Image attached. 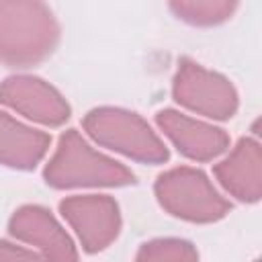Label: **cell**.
<instances>
[{"mask_svg": "<svg viewBox=\"0 0 262 262\" xmlns=\"http://www.w3.org/2000/svg\"><path fill=\"white\" fill-rule=\"evenodd\" d=\"M59 43L53 10L35 0H0V63L33 68L45 61Z\"/></svg>", "mask_w": 262, "mask_h": 262, "instance_id": "6da1fadb", "label": "cell"}, {"mask_svg": "<svg viewBox=\"0 0 262 262\" xmlns=\"http://www.w3.org/2000/svg\"><path fill=\"white\" fill-rule=\"evenodd\" d=\"M43 178L51 188H96L127 186L135 182V174L111 156L94 149L76 129L61 133L57 147L45 164Z\"/></svg>", "mask_w": 262, "mask_h": 262, "instance_id": "7a4b0ae2", "label": "cell"}, {"mask_svg": "<svg viewBox=\"0 0 262 262\" xmlns=\"http://www.w3.org/2000/svg\"><path fill=\"white\" fill-rule=\"evenodd\" d=\"M84 131L98 145L141 164H164L170 158L166 143L143 117L119 106H98L86 113Z\"/></svg>", "mask_w": 262, "mask_h": 262, "instance_id": "3957f363", "label": "cell"}, {"mask_svg": "<svg viewBox=\"0 0 262 262\" xmlns=\"http://www.w3.org/2000/svg\"><path fill=\"white\" fill-rule=\"evenodd\" d=\"M154 192L164 211L190 223H215L231 211V203L213 186L209 176L190 166L160 174Z\"/></svg>", "mask_w": 262, "mask_h": 262, "instance_id": "277c9868", "label": "cell"}, {"mask_svg": "<svg viewBox=\"0 0 262 262\" xmlns=\"http://www.w3.org/2000/svg\"><path fill=\"white\" fill-rule=\"evenodd\" d=\"M172 96L180 106L213 121L231 119L239 106L237 90L223 74L207 70L186 57L178 61Z\"/></svg>", "mask_w": 262, "mask_h": 262, "instance_id": "5b68a950", "label": "cell"}, {"mask_svg": "<svg viewBox=\"0 0 262 262\" xmlns=\"http://www.w3.org/2000/svg\"><path fill=\"white\" fill-rule=\"evenodd\" d=\"M59 213L88 254H98L108 248L121 231L119 203L108 194L68 196L59 203Z\"/></svg>", "mask_w": 262, "mask_h": 262, "instance_id": "8992f818", "label": "cell"}, {"mask_svg": "<svg viewBox=\"0 0 262 262\" xmlns=\"http://www.w3.org/2000/svg\"><path fill=\"white\" fill-rule=\"evenodd\" d=\"M0 104L45 127H61L72 115L68 100L57 88L43 78L27 74L0 82Z\"/></svg>", "mask_w": 262, "mask_h": 262, "instance_id": "52a82bcc", "label": "cell"}, {"mask_svg": "<svg viewBox=\"0 0 262 262\" xmlns=\"http://www.w3.org/2000/svg\"><path fill=\"white\" fill-rule=\"evenodd\" d=\"M8 231L14 239L35 246L47 262H78V250L72 237L41 205L18 207L8 221Z\"/></svg>", "mask_w": 262, "mask_h": 262, "instance_id": "ba28073f", "label": "cell"}, {"mask_svg": "<svg viewBox=\"0 0 262 262\" xmlns=\"http://www.w3.org/2000/svg\"><path fill=\"white\" fill-rule=\"evenodd\" d=\"M156 125L188 160L211 162L229 149V135L221 127L199 121L180 111H160L156 115Z\"/></svg>", "mask_w": 262, "mask_h": 262, "instance_id": "9c48e42d", "label": "cell"}, {"mask_svg": "<svg viewBox=\"0 0 262 262\" xmlns=\"http://www.w3.org/2000/svg\"><path fill=\"white\" fill-rule=\"evenodd\" d=\"M219 184L242 203H258L262 196V149L258 139L242 137L235 147L213 166Z\"/></svg>", "mask_w": 262, "mask_h": 262, "instance_id": "30bf717a", "label": "cell"}, {"mask_svg": "<svg viewBox=\"0 0 262 262\" xmlns=\"http://www.w3.org/2000/svg\"><path fill=\"white\" fill-rule=\"evenodd\" d=\"M51 137L0 111V164L12 170H33L49 151Z\"/></svg>", "mask_w": 262, "mask_h": 262, "instance_id": "8fae6325", "label": "cell"}, {"mask_svg": "<svg viewBox=\"0 0 262 262\" xmlns=\"http://www.w3.org/2000/svg\"><path fill=\"white\" fill-rule=\"evenodd\" d=\"M237 2L231 0H176L170 2V10L184 23L194 27L221 25L233 16Z\"/></svg>", "mask_w": 262, "mask_h": 262, "instance_id": "7c38bea8", "label": "cell"}, {"mask_svg": "<svg viewBox=\"0 0 262 262\" xmlns=\"http://www.w3.org/2000/svg\"><path fill=\"white\" fill-rule=\"evenodd\" d=\"M135 262H199V252L186 239L160 237L141 244Z\"/></svg>", "mask_w": 262, "mask_h": 262, "instance_id": "4fadbf2b", "label": "cell"}, {"mask_svg": "<svg viewBox=\"0 0 262 262\" xmlns=\"http://www.w3.org/2000/svg\"><path fill=\"white\" fill-rule=\"evenodd\" d=\"M0 262H47V260L37 250H29L8 239H0Z\"/></svg>", "mask_w": 262, "mask_h": 262, "instance_id": "5bb4252c", "label": "cell"}, {"mask_svg": "<svg viewBox=\"0 0 262 262\" xmlns=\"http://www.w3.org/2000/svg\"><path fill=\"white\" fill-rule=\"evenodd\" d=\"M256 262H258V260H256Z\"/></svg>", "mask_w": 262, "mask_h": 262, "instance_id": "9a60e30c", "label": "cell"}]
</instances>
